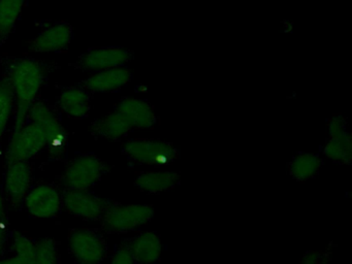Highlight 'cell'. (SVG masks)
<instances>
[{"mask_svg": "<svg viewBox=\"0 0 352 264\" xmlns=\"http://www.w3.org/2000/svg\"><path fill=\"white\" fill-rule=\"evenodd\" d=\"M43 82L44 72L38 62L32 59H21L12 66L10 84L17 101L14 131L25 125L28 113L36 102Z\"/></svg>", "mask_w": 352, "mask_h": 264, "instance_id": "6da1fadb", "label": "cell"}, {"mask_svg": "<svg viewBox=\"0 0 352 264\" xmlns=\"http://www.w3.org/2000/svg\"><path fill=\"white\" fill-rule=\"evenodd\" d=\"M123 154L140 165L158 167L179 158L178 148L172 142L151 138H133L123 146Z\"/></svg>", "mask_w": 352, "mask_h": 264, "instance_id": "7a4b0ae2", "label": "cell"}, {"mask_svg": "<svg viewBox=\"0 0 352 264\" xmlns=\"http://www.w3.org/2000/svg\"><path fill=\"white\" fill-rule=\"evenodd\" d=\"M154 217L150 204H116L107 208L102 217V227L110 233H129L149 223Z\"/></svg>", "mask_w": 352, "mask_h": 264, "instance_id": "3957f363", "label": "cell"}, {"mask_svg": "<svg viewBox=\"0 0 352 264\" xmlns=\"http://www.w3.org/2000/svg\"><path fill=\"white\" fill-rule=\"evenodd\" d=\"M106 171V164L96 155H81L65 169L63 184L67 189L89 190Z\"/></svg>", "mask_w": 352, "mask_h": 264, "instance_id": "277c9868", "label": "cell"}, {"mask_svg": "<svg viewBox=\"0 0 352 264\" xmlns=\"http://www.w3.org/2000/svg\"><path fill=\"white\" fill-rule=\"evenodd\" d=\"M47 138L40 126L34 122L14 131L7 148L8 162L30 161L46 148Z\"/></svg>", "mask_w": 352, "mask_h": 264, "instance_id": "5b68a950", "label": "cell"}, {"mask_svg": "<svg viewBox=\"0 0 352 264\" xmlns=\"http://www.w3.org/2000/svg\"><path fill=\"white\" fill-rule=\"evenodd\" d=\"M72 255L79 264H100L108 251L106 239L91 229H76L69 236Z\"/></svg>", "mask_w": 352, "mask_h": 264, "instance_id": "8992f818", "label": "cell"}, {"mask_svg": "<svg viewBox=\"0 0 352 264\" xmlns=\"http://www.w3.org/2000/svg\"><path fill=\"white\" fill-rule=\"evenodd\" d=\"M63 206L73 216L86 220H96L102 218L111 204L90 193L88 190L67 189L63 193Z\"/></svg>", "mask_w": 352, "mask_h": 264, "instance_id": "52a82bcc", "label": "cell"}, {"mask_svg": "<svg viewBox=\"0 0 352 264\" xmlns=\"http://www.w3.org/2000/svg\"><path fill=\"white\" fill-rule=\"evenodd\" d=\"M26 210L34 218H53L60 212L63 197L54 187L40 185L28 192L24 198Z\"/></svg>", "mask_w": 352, "mask_h": 264, "instance_id": "ba28073f", "label": "cell"}, {"mask_svg": "<svg viewBox=\"0 0 352 264\" xmlns=\"http://www.w3.org/2000/svg\"><path fill=\"white\" fill-rule=\"evenodd\" d=\"M32 181V169L28 161L8 162L6 171L5 192L14 206L21 204L30 192Z\"/></svg>", "mask_w": 352, "mask_h": 264, "instance_id": "9c48e42d", "label": "cell"}, {"mask_svg": "<svg viewBox=\"0 0 352 264\" xmlns=\"http://www.w3.org/2000/svg\"><path fill=\"white\" fill-rule=\"evenodd\" d=\"M133 59V52L120 47L91 50L80 58L82 67L89 70H106L125 66Z\"/></svg>", "mask_w": 352, "mask_h": 264, "instance_id": "30bf717a", "label": "cell"}, {"mask_svg": "<svg viewBox=\"0 0 352 264\" xmlns=\"http://www.w3.org/2000/svg\"><path fill=\"white\" fill-rule=\"evenodd\" d=\"M116 111L126 119L133 129H149L157 124L153 105L143 99L123 98L117 104Z\"/></svg>", "mask_w": 352, "mask_h": 264, "instance_id": "8fae6325", "label": "cell"}, {"mask_svg": "<svg viewBox=\"0 0 352 264\" xmlns=\"http://www.w3.org/2000/svg\"><path fill=\"white\" fill-rule=\"evenodd\" d=\"M28 117L30 122H34L42 128L48 142V148L54 144L63 146L67 133L63 124L48 105L41 101L34 102L28 113Z\"/></svg>", "mask_w": 352, "mask_h": 264, "instance_id": "7c38bea8", "label": "cell"}, {"mask_svg": "<svg viewBox=\"0 0 352 264\" xmlns=\"http://www.w3.org/2000/svg\"><path fill=\"white\" fill-rule=\"evenodd\" d=\"M73 29L67 23H57L42 31L30 43V50L36 53H51L67 49L72 41Z\"/></svg>", "mask_w": 352, "mask_h": 264, "instance_id": "4fadbf2b", "label": "cell"}, {"mask_svg": "<svg viewBox=\"0 0 352 264\" xmlns=\"http://www.w3.org/2000/svg\"><path fill=\"white\" fill-rule=\"evenodd\" d=\"M131 78H133L131 70L125 66H121V67L100 70L98 74L84 80L83 86L84 88L92 92H115L129 85Z\"/></svg>", "mask_w": 352, "mask_h": 264, "instance_id": "5bb4252c", "label": "cell"}, {"mask_svg": "<svg viewBox=\"0 0 352 264\" xmlns=\"http://www.w3.org/2000/svg\"><path fill=\"white\" fill-rule=\"evenodd\" d=\"M135 263L154 264L162 257V237L153 231H145L131 239L127 243Z\"/></svg>", "mask_w": 352, "mask_h": 264, "instance_id": "9a60e30c", "label": "cell"}, {"mask_svg": "<svg viewBox=\"0 0 352 264\" xmlns=\"http://www.w3.org/2000/svg\"><path fill=\"white\" fill-rule=\"evenodd\" d=\"M180 183V175L168 170L145 171L140 173L135 179V185L148 194H162L170 191Z\"/></svg>", "mask_w": 352, "mask_h": 264, "instance_id": "2e32d148", "label": "cell"}, {"mask_svg": "<svg viewBox=\"0 0 352 264\" xmlns=\"http://www.w3.org/2000/svg\"><path fill=\"white\" fill-rule=\"evenodd\" d=\"M322 164V158L319 154L298 153L288 163V173L294 181L305 183L318 175Z\"/></svg>", "mask_w": 352, "mask_h": 264, "instance_id": "e0dca14e", "label": "cell"}, {"mask_svg": "<svg viewBox=\"0 0 352 264\" xmlns=\"http://www.w3.org/2000/svg\"><path fill=\"white\" fill-rule=\"evenodd\" d=\"M322 154L331 162L349 165L352 161V138L349 130L327 135L323 144Z\"/></svg>", "mask_w": 352, "mask_h": 264, "instance_id": "ac0fdd59", "label": "cell"}, {"mask_svg": "<svg viewBox=\"0 0 352 264\" xmlns=\"http://www.w3.org/2000/svg\"><path fill=\"white\" fill-rule=\"evenodd\" d=\"M58 105L63 113L75 119L87 117L90 111V97L84 89L67 88L61 91Z\"/></svg>", "mask_w": 352, "mask_h": 264, "instance_id": "d6986e66", "label": "cell"}, {"mask_svg": "<svg viewBox=\"0 0 352 264\" xmlns=\"http://www.w3.org/2000/svg\"><path fill=\"white\" fill-rule=\"evenodd\" d=\"M92 132L100 138L109 140H118L125 138L131 130V126L124 117L115 111L102 119L96 120L91 126Z\"/></svg>", "mask_w": 352, "mask_h": 264, "instance_id": "ffe728a7", "label": "cell"}, {"mask_svg": "<svg viewBox=\"0 0 352 264\" xmlns=\"http://www.w3.org/2000/svg\"><path fill=\"white\" fill-rule=\"evenodd\" d=\"M25 2L26 0H0V45L11 34Z\"/></svg>", "mask_w": 352, "mask_h": 264, "instance_id": "44dd1931", "label": "cell"}, {"mask_svg": "<svg viewBox=\"0 0 352 264\" xmlns=\"http://www.w3.org/2000/svg\"><path fill=\"white\" fill-rule=\"evenodd\" d=\"M13 256L0 260V264H32L34 259L36 243L30 237L15 231L12 236Z\"/></svg>", "mask_w": 352, "mask_h": 264, "instance_id": "7402d4cb", "label": "cell"}, {"mask_svg": "<svg viewBox=\"0 0 352 264\" xmlns=\"http://www.w3.org/2000/svg\"><path fill=\"white\" fill-rule=\"evenodd\" d=\"M59 254L54 239L47 237L36 243L32 264H58Z\"/></svg>", "mask_w": 352, "mask_h": 264, "instance_id": "603a6c76", "label": "cell"}, {"mask_svg": "<svg viewBox=\"0 0 352 264\" xmlns=\"http://www.w3.org/2000/svg\"><path fill=\"white\" fill-rule=\"evenodd\" d=\"M14 105V93L11 84L0 82V140L11 117Z\"/></svg>", "mask_w": 352, "mask_h": 264, "instance_id": "cb8c5ba5", "label": "cell"}, {"mask_svg": "<svg viewBox=\"0 0 352 264\" xmlns=\"http://www.w3.org/2000/svg\"><path fill=\"white\" fill-rule=\"evenodd\" d=\"M336 245L329 243L321 251H308L300 258V264H331Z\"/></svg>", "mask_w": 352, "mask_h": 264, "instance_id": "d4e9b609", "label": "cell"}, {"mask_svg": "<svg viewBox=\"0 0 352 264\" xmlns=\"http://www.w3.org/2000/svg\"><path fill=\"white\" fill-rule=\"evenodd\" d=\"M110 264H135V261L127 245H122L115 252Z\"/></svg>", "mask_w": 352, "mask_h": 264, "instance_id": "484cf974", "label": "cell"}, {"mask_svg": "<svg viewBox=\"0 0 352 264\" xmlns=\"http://www.w3.org/2000/svg\"><path fill=\"white\" fill-rule=\"evenodd\" d=\"M7 220V212H6V200L3 190L0 188V224H5Z\"/></svg>", "mask_w": 352, "mask_h": 264, "instance_id": "4316f807", "label": "cell"}, {"mask_svg": "<svg viewBox=\"0 0 352 264\" xmlns=\"http://www.w3.org/2000/svg\"><path fill=\"white\" fill-rule=\"evenodd\" d=\"M6 241H7V234H6L5 226H3V224H0V255L3 253Z\"/></svg>", "mask_w": 352, "mask_h": 264, "instance_id": "83f0119b", "label": "cell"}]
</instances>
